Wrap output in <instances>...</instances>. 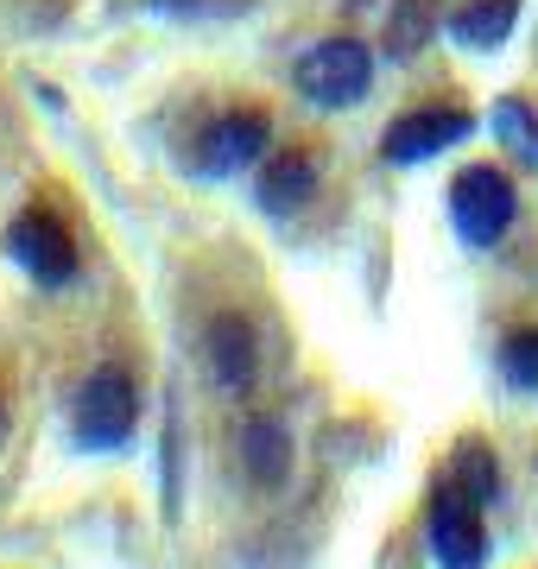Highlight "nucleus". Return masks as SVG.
Masks as SVG:
<instances>
[{
	"mask_svg": "<svg viewBox=\"0 0 538 569\" xmlns=\"http://www.w3.org/2000/svg\"><path fill=\"white\" fill-rule=\"evenodd\" d=\"M437 32H444V0H393L380 44H387V58L393 63H412Z\"/></svg>",
	"mask_w": 538,
	"mask_h": 569,
	"instance_id": "nucleus-13",
	"label": "nucleus"
},
{
	"mask_svg": "<svg viewBox=\"0 0 538 569\" xmlns=\"http://www.w3.org/2000/svg\"><path fill=\"white\" fill-rule=\"evenodd\" d=\"M235 468H241L248 488H260V493L286 488L291 468H298V437H291L286 418H272V411L241 418V430H235Z\"/></svg>",
	"mask_w": 538,
	"mask_h": 569,
	"instance_id": "nucleus-9",
	"label": "nucleus"
},
{
	"mask_svg": "<svg viewBox=\"0 0 538 569\" xmlns=\"http://www.w3.org/2000/svg\"><path fill=\"white\" fill-rule=\"evenodd\" d=\"M267 146H272V114H267V108H253V102L222 108V114H216V121L190 140L185 171H190V178H203V183L241 178L248 164L267 159Z\"/></svg>",
	"mask_w": 538,
	"mask_h": 569,
	"instance_id": "nucleus-4",
	"label": "nucleus"
},
{
	"mask_svg": "<svg viewBox=\"0 0 538 569\" xmlns=\"http://www.w3.org/2000/svg\"><path fill=\"white\" fill-rule=\"evenodd\" d=\"M7 260L20 266L39 291H63V284H77V272H83V247H77L70 222L51 203H26L7 222Z\"/></svg>",
	"mask_w": 538,
	"mask_h": 569,
	"instance_id": "nucleus-2",
	"label": "nucleus"
},
{
	"mask_svg": "<svg viewBox=\"0 0 538 569\" xmlns=\"http://www.w3.org/2000/svg\"><path fill=\"white\" fill-rule=\"evenodd\" d=\"M469 133H476V114L462 102H418V108H406V114L387 121L380 159L387 164H425V159H437V152L462 146Z\"/></svg>",
	"mask_w": 538,
	"mask_h": 569,
	"instance_id": "nucleus-7",
	"label": "nucleus"
},
{
	"mask_svg": "<svg viewBox=\"0 0 538 569\" xmlns=\"http://www.w3.org/2000/svg\"><path fill=\"white\" fill-rule=\"evenodd\" d=\"M444 475H450L456 488L469 493V500H481V507H500V493H507V475H500V449L481 437V430H462L450 443V462H444Z\"/></svg>",
	"mask_w": 538,
	"mask_h": 569,
	"instance_id": "nucleus-12",
	"label": "nucleus"
},
{
	"mask_svg": "<svg viewBox=\"0 0 538 569\" xmlns=\"http://www.w3.org/2000/svg\"><path fill=\"white\" fill-rule=\"evenodd\" d=\"M519 7H526V0H462V7H456L450 20H444V39H450L456 51H476V58H495L500 44L514 39Z\"/></svg>",
	"mask_w": 538,
	"mask_h": 569,
	"instance_id": "nucleus-11",
	"label": "nucleus"
},
{
	"mask_svg": "<svg viewBox=\"0 0 538 569\" xmlns=\"http://www.w3.org/2000/svg\"><path fill=\"white\" fill-rule=\"evenodd\" d=\"M140 411H146V392L133 367L127 361L89 367V380L77 387V406H70V443L83 456H121L140 437Z\"/></svg>",
	"mask_w": 538,
	"mask_h": 569,
	"instance_id": "nucleus-1",
	"label": "nucleus"
},
{
	"mask_svg": "<svg viewBox=\"0 0 538 569\" xmlns=\"http://www.w3.org/2000/svg\"><path fill=\"white\" fill-rule=\"evenodd\" d=\"M317 197V152L311 146H286L260 159V178H253V203L267 216H298V209Z\"/></svg>",
	"mask_w": 538,
	"mask_h": 569,
	"instance_id": "nucleus-10",
	"label": "nucleus"
},
{
	"mask_svg": "<svg viewBox=\"0 0 538 569\" xmlns=\"http://www.w3.org/2000/svg\"><path fill=\"white\" fill-rule=\"evenodd\" d=\"M425 545L437 569H488V507L469 500L450 475H437L425 493Z\"/></svg>",
	"mask_w": 538,
	"mask_h": 569,
	"instance_id": "nucleus-5",
	"label": "nucleus"
},
{
	"mask_svg": "<svg viewBox=\"0 0 538 569\" xmlns=\"http://www.w3.org/2000/svg\"><path fill=\"white\" fill-rule=\"evenodd\" d=\"M298 96L317 108H361L373 96V51L361 39H317L305 58L291 63Z\"/></svg>",
	"mask_w": 538,
	"mask_h": 569,
	"instance_id": "nucleus-6",
	"label": "nucleus"
},
{
	"mask_svg": "<svg viewBox=\"0 0 538 569\" xmlns=\"http://www.w3.org/2000/svg\"><path fill=\"white\" fill-rule=\"evenodd\" d=\"M152 7H159V13H203L209 0H152ZM228 7V0H222Z\"/></svg>",
	"mask_w": 538,
	"mask_h": 569,
	"instance_id": "nucleus-16",
	"label": "nucleus"
},
{
	"mask_svg": "<svg viewBox=\"0 0 538 569\" xmlns=\"http://www.w3.org/2000/svg\"><path fill=\"white\" fill-rule=\"evenodd\" d=\"M203 373L228 399L253 392V380H260V329H253L248 310H216L203 323Z\"/></svg>",
	"mask_w": 538,
	"mask_h": 569,
	"instance_id": "nucleus-8",
	"label": "nucleus"
},
{
	"mask_svg": "<svg viewBox=\"0 0 538 569\" xmlns=\"http://www.w3.org/2000/svg\"><path fill=\"white\" fill-rule=\"evenodd\" d=\"M495 367H500V387L514 392V399H538V323L500 329Z\"/></svg>",
	"mask_w": 538,
	"mask_h": 569,
	"instance_id": "nucleus-14",
	"label": "nucleus"
},
{
	"mask_svg": "<svg viewBox=\"0 0 538 569\" xmlns=\"http://www.w3.org/2000/svg\"><path fill=\"white\" fill-rule=\"evenodd\" d=\"M488 127H495V146L507 152V159L526 164V171H538V108L526 102V96H500L495 114H488Z\"/></svg>",
	"mask_w": 538,
	"mask_h": 569,
	"instance_id": "nucleus-15",
	"label": "nucleus"
},
{
	"mask_svg": "<svg viewBox=\"0 0 538 569\" xmlns=\"http://www.w3.org/2000/svg\"><path fill=\"white\" fill-rule=\"evenodd\" d=\"M514 216H519V190L500 164H462L450 178V228L462 247H500L514 234Z\"/></svg>",
	"mask_w": 538,
	"mask_h": 569,
	"instance_id": "nucleus-3",
	"label": "nucleus"
}]
</instances>
